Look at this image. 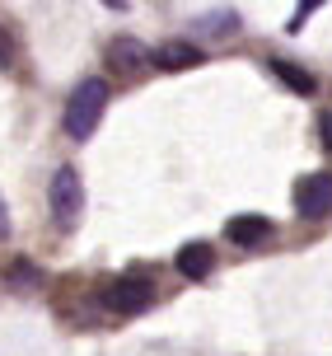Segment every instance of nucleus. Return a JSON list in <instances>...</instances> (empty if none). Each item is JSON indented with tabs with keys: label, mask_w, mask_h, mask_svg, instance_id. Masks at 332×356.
Instances as JSON below:
<instances>
[{
	"label": "nucleus",
	"mask_w": 332,
	"mask_h": 356,
	"mask_svg": "<svg viewBox=\"0 0 332 356\" xmlns=\"http://www.w3.org/2000/svg\"><path fill=\"white\" fill-rule=\"evenodd\" d=\"M103 108H108V85L99 75H89L70 89V104H66V131L70 141H89L94 127L103 122Z\"/></svg>",
	"instance_id": "f257e3e1"
},
{
	"label": "nucleus",
	"mask_w": 332,
	"mask_h": 356,
	"mask_svg": "<svg viewBox=\"0 0 332 356\" xmlns=\"http://www.w3.org/2000/svg\"><path fill=\"white\" fill-rule=\"evenodd\" d=\"M47 197H52V220L61 225V230L80 225V216H85V183H80L75 169H56L52 193Z\"/></svg>",
	"instance_id": "f03ea898"
},
{
	"label": "nucleus",
	"mask_w": 332,
	"mask_h": 356,
	"mask_svg": "<svg viewBox=\"0 0 332 356\" xmlns=\"http://www.w3.org/2000/svg\"><path fill=\"white\" fill-rule=\"evenodd\" d=\"M295 216L299 220H323L332 216V174H309L295 183Z\"/></svg>",
	"instance_id": "7ed1b4c3"
},
{
	"label": "nucleus",
	"mask_w": 332,
	"mask_h": 356,
	"mask_svg": "<svg viewBox=\"0 0 332 356\" xmlns=\"http://www.w3.org/2000/svg\"><path fill=\"white\" fill-rule=\"evenodd\" d=\"M108 305L117 314H140V309L155 305V286L145 282V277H117V282L108 286Z\"/></svg>",
	"instance_id": "20e7f679"
},
{
	"label": "nucleus",
	"mask_w": 332,
	"mask_h": 356,
	"mask_svg": "<svg viewBox=\"0 0 332 356\" xmlns=\"http://www.w3.org/2000/svg\"><path fill=\"white\" fill-rule=\"evenodd\" d=\"M225 234H229V244H239V249H258L267 234H272V220L258 211H244V216H229L225 220Z\"/></svg>",
	"instance_id": "39448f33"
},
{
	"label": "nucleus",
	"mask_w": 332,
	"mask_h": 356,
	"mask_svg": "<svg viewBox=\"0 0 332 356\" xmlns=\"http://www.w3.org/2000/svg\"><path fill=\"white\" fill-rule=\"evenodd\" d=\"M201 47H192V42H159L155 52H150V61H155L159 71H192V66H201Z\"/></svg>",
	"instance_id": "423d86ee"
},
{
	"label": "nucleus",
	"mask_w": 332,
	"mask_h": 356,
	"mask_svg": "<svg viewBox=\"0 0 332 356\" xmlns=\"http://www.w3.org/2000/svg\"><path fill=\"white\" fill-rule=\"evenodd\" d=\"M108 66L117 75H136L145 66V47H140L136 38H113L108 42Z\"/></svg>",
	"instance_id": "0eeeda50"
},
{
	"label": "nucleus",
	"mask_w": 332,
	"mask_h": 356,
	"mask_svg": "<svg viewBox=\"0 0 332 356\" xmlns=\"http://www.w3.org/2000/svg\"><path fill=\"white\" fill-rule=\"evenodd\" d=\"M174 263H178V272H183V277L201 282V277H210V267H215V249H210V244H183Z\"/></svg>",
	"instance_id": "6e6552de"
},
{
	"label": "nucleus",
	"mask_w": 332,
	"mask_h": 356,
	"mask_svg": "<svg viewBox=\"0 0 332 356\" xmlns=\"http://www.w3.org/2000/svg\"><path fill=\"white\" fill-rule=\"evenodd\" d=\"M272 75L276 80H285V89H295V94H314V75L309 71H299V66H290V61H272Z\"/></svg>",
	"instance_id": "1a4fd4ad"
},
{
	"label": "nucleus",
	"mask_w": 332,
	"mask_h": 356,
	"mask_svg": "<svg viewBox=\"0 0 332 356\" xmlns=\"http://www.w3.org/2000/svg\"><path fill=\"white\" fill-rule=\"evenodd\" d=\"M318 5H323V0H299V10H295V19H290V24H285V29H290V33H299V29H304V19L314 15Z\"/></svg>",
	"instance_id": "9d476101"
},
{
	"label": "nucleus",
	"mask_w": 332,
	"mask_h": 356,
	"mask_svg": "<svg viewBox=\"0 0 332 356\" xmlns=\"http://www.w3.org/2000/svg\"><path fill=\"white\" fill-rule=\"evenodd\" d=\"M318 136H323V150L332 155V108L323 113V127H318Z\"/></svg>",
	"instance_id": "9b49d317"
},
{
	"label": "nucleus",
	"mask_w": 332,
	"mask_h": 356,
	"mask_svg": "<svg viewBox=\"0 0 332 356\" xmlns=\"http://www.w3.org/2000/svg\"><path fill=\"white\" fill-rule=\"evenodd\" d=\"M15 282L24 286V282H38V267H28V263H15Z\"/></svg>",
	"instance_id": "f8f14e48"
},
{
	"label": "nucleus",
	"mask_w": 332,
	"mask_h": 356,
	"mask_svg": "<svg viewBox=\"0 0 332 356\" xmlns=\"http://www.w3.org/2000/svg\"><path fill=\"white\" fill-rule=\"evenodd\" d=\"M0 234H10V211H5V202H0Z\"/></svg>",
	"instance_id": "ddd939ff"
}]
</instances>
